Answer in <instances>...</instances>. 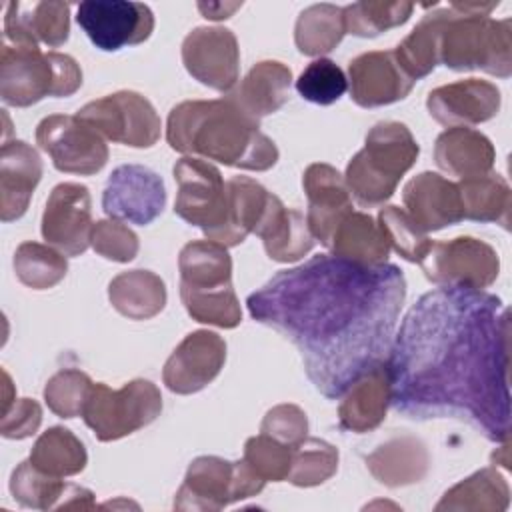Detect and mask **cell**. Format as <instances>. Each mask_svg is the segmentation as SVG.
I'll return each instance as SVG.
<instances>
[{
    "instance_id": "obj_1",
    "label": "cell",
    "mask_w": 512,
    "mask_h": 512,
    "mask_svg": "<svg viewBox=\"0 0 512 512\" xmlns=\"http://www.w3.org/2000/svg\"><path fill=\"white\" fill-rule=\"evenodd\" d=\"M396 412L510 436V312L494 294L440 286L408 310L386 358Z\"/></svg>"
},
{
    "instance_id": "obj_2",
    "label": "cell",
    "mask_w": 512,
    "mask_h": 512,
    "mask_svg": "<svg viewBox=\"0 0 512 512\" xmlns=\"http://www.w3.org/2000/svg\"><path fill=\"white\" fill-rule=\"evenodd\" d=\"M406 298L398 266H362L334 254L280 270L246 300L248 312L290 340L314 388L330 400L384 360Z\"/></svg>"
},
{
    "instance_id": "obj_3",
    "label": "cell",
    "mask_w": 512,
    "mask_h": 512,
    "mask_svg": "<svg viewBox=\"0 0 512 512\" xmlns=\"http://www.w3.org/2000/svg\"><path fill=\"white\" fill-rule=\"evenodd\" d=\"M166 140L172 150L224 166L264 172L278 160L276 144L260 132V122L230 98L186 100L168 114Z\"/></svg>"
},
{
    "instance_id": "obj_4",
    "label": "cell",
    "mask_w": 512,
    "mask_h": 512,
    "mask_svg": "<svg viewBox=\"0 0 512 512\" xmlns=\"http://www.w3.org/2000/svg\"><path fill=\"white\" fill-rule=\"evenodd\" d=\"M498 2H450L440 32V64L464 72L482 70L508 78L512 74V20H494Z\"/></svg>"
},
{
    "instance_id": "obj_5",
    "label": "cell",
    "mask_w": 512,
    "mask_h": 512,
    "mask_svg": "<svg viewBox=\"0 0 512 512\" xmlns=\"http://www.w3.org/2000/svg\"><path fill=\"white\" fill-rule=\"evenodd\" d=\"M418 142L406 124L384 120L374 124L364 148L346 166V186L362 208L382 206L396 192L400 178L414 166Z\"/></svg>"
},
{
    "instance_id": "obj_6",
    "label": "cell",
    "mask_w": 512,
    "mask_h": 512,
    "mask_svg": "<svg viewBox=\"0 0 512 512\" xmlns=\"http://www.w3.org/2000/svg\"><path fill=\"white\" fill-rule=\"evenodd\" d=\"M80 86L82 70L72 56L42 52L40 46L2 44L0 96L4 104L26 108L46 96H72Z\"/></svg>"
},
{
    "instance_id": "obj_7",
    "label": "cell",
    "mask_w": 512,
    "mask_h": 512,
    "mask_svg": "<svg viewBox=\"0 0 512 512\" xmlns=\"http://www.w3.org/2000/svg\"><path fill=\"white\" fill-rule=\"evenodd\" d=\"M160 412L162 396L156 384L136 378L118 390L94 382L82 408V418L100 442H112L148 426Z\"/></svg>"
},
{
    "instance_id": "obj_8",
    "label": "cell",
    "mask_w": 512,
    "mask_h": 512,
    "mask_svg": "<svg viewBox=\"0 0 512 512\" xmlns=\"http://www.w3.org/2000/svg\"><path fill=\"white\" fill-rule=\"evenodd\" d=\"M262 480L246 460L230 462L220 456H198L190 462L176 492V510H220L262 492Z\"/></svg>"
},
{
    "instance_id": "obj_9",
    "label": "cell",
    "mask_w": 512,
    "mask_h": 512,
    "mask_svg": "<svg viewBox=\"0 0 512 512\" xmlns=\"http://www.w3.org/2000/svg\"><path fill=\"white\" fill-rule=\"evenodd\" d=\"M104 138L132 146L150 148L160 138V116L152 102L132 90H120L92 100L76 114Z\"/></svg>"
},
{
    "instance_id": "obj_10",
    "label": "cell",
    "mask_w": 512,
    "mask_h": 512,
    "mask_svg": "<svg viewBox=\"0 0 512 512\" xmlns=\"http://www.w3.org/2000/svg\"><path fill=\"white\" fill-rule=\"evenodd\" d=\"M36 144L52 158L56 170L90 176L108 162L104 136L78 116L52 114L36 128Z\"/></svg>"
},
{
    "instance_id": "obj_11",
    "label": "cell",
    "mask_w": 512,
    "mask_h": 512,
    "mask_svg": "<svg viewBox=\"0 0 512 512\" xmlns=\"http://www.w3.org/2000/svg\"><path fill=\"white\" fill-rule=\"evenodd\" d=\"M420 266L426 278L434 284L474 290H484L494 284L500 272L496 250L472 236L432 242V248Z\"/></svg>"
},
{
    "instance_id": "obj_12",
    "label": "cell",
    "mask_w": 512,
    "mask_h": 512,
    "mask_svg": "<svg viewBox=\"0 0 512 512\" xmlns=\"http://www.w3.org/2000/svg\"><path fill=\"white\" fill-rule=\"evenodd\" d=\"M174 180L178 184L174 212L202 228L204 236L216 230L226 212V182L220 170L204 158L184 156L174 164Z\"/></svg>"
},
{
    "instance_id": "obj_13",
    "label": "cell",
    "mask_w": 512,
    "mask_h": 512,
    "mask_svg": "<svg viewBox=\"0 0 512 512\" xmlns=\"http://www.w3.org/2000/svg\"><path fill=\"white\" fill-rule=\"evenodd\" d=\"M76 20L90 42L104 52L142 44L154 30V14L142 2L88 0L78 6Z\"/></svg>"
},
{
    "instance_id": "obj_14",
    "label": "cell",
    "mask_w": 512,
    "mask_h": 512,
    "mask_svg": "<svg viewBox=\"0 0 512 512\" xmlns=\"http://www.w3.org/2000/svg\"><path fill=\"white\" fill-rule=\"evenodd\" d=\"M182 62L200 84L218 92H230L240 72L238 40L228 28L198 26L182 42Z\"/></svg>"
},
{
    "instance_id": "obj_15",
    "label": "cell",
    "mask_w": 512,
    "mask_h": 512,
    "mask_svg": "<svg viewBox=\"0 0 512 512\" xmlns=\"http://www.w3.org/2000/svg\"><path fill=\"white\" fill-rule=\"evenodd\" d=\"M166 204L162 178L140 164H124L108 176L102 208L114 220L146 226L160 216Z\"/></svg>"
},
{
    "instance_id": "obj_16",
    "label": "cell",
    "mask_w": 512,
    "mask_h": 512,
    "mask_svg": "<svg viewBox=\"0 0 512 512\" xmlns=\"http://www.w3.org/2000/svg\"><path fill=\"white\" fill-rule=\"evenodd\" d=\"M92 200L86 186L62 182L52 188L42 214V238L64 256H80L90 246Z\"/></svg>"
},
{
    "instance_id": "obj_17",
    "label": "cell",
    "mask_w": 512,
    "mask_h": 512,
    "mask_svg": "<svg viewBox=\"0 0 512 512\" xmlns=\"http://www.w3.org/2000/svg\"><path fill=\"white\" fill-rule=\"evenodd\" d=\"M224 362V338L210 330H196L190 332L168 356L162 380L174 394H194L220 374Z\"/></svg>"
},
{
    "instance_id": "obj_18",
    "label": "cell",
    "mask_w": 512,
    "mask_h": 512,
    "mask_svg": "<svg viewBox=\"0 0 512 512\" xmlns=\"http://www.w3.org/2000/svg\"><path fill=\"white\" fill-rule=\"evenodd\" d=\"M412 86L414 80L402 70L394 50L364 52L348 64L350 98L362 108H378L404 100Z\"/></svg>"
},
{
    "instance_id": "obj_19",
    "label": "cell",
    "mask_w": 512,
    "mask_h": 512,
    "mask_svg": "<svg viewBox=\"0 0 512 512\" xmlns=\"http://www.w3.org/2000/svg\"><path fill=\"white\" fill-rule=\"evenodd\" d=\"M302 186L308 198V228L314 240L330 248L336 228L352 212V196L346 180L334 166L314 162L304 170Z\"/></svg>"
},
{
    "instance_id": "obj_20",
    "label": "cell",
    "mask_w": 512,
    "mask_h": 512,
    "mask_svg": "<svg viewBox=\"0 0 512 512\" xmlns=\"http://www.w3.org/2000/svg\"><path fill=\"white\" fill-rule=\"evenodd\" d=\"M500 90L480 78L456 80L434 88L426 98L430 116L448 128L472 126L494 118L500 110Z\"/></svg>"
},
{
    "instance_id": "obj_21",
    "label": "cell",
    "mask_w": 512,
    "mask_h": 512,
    "mask_svg": "<svg viewBox=\"0 0 512 512\" xmlns=\"http://www.w3.org/2000/svg\"><path fill=\"white\" fill-rule=\"evenodd\" d=\"M6 40L14 46L58 48L70 34L68 2H10L4 16Z\"/></svg>"
},
{
    "instance_id": "obj_22",
    "label": "cell",
    "mask_w": 512,
    "mask_h": 512,
    "mask_svg": "<svg viewBox=\"0 0 512 512\" xmlns=\"http://www.w3.org/2000/svg\"><path fill=\"white\" fill-rule=\"evenodd\" d=\"M402 202L424 232L442 230L464 220L458 184L436 172H422L410 178L402 190Z\"/></svg>"
},
{
    "instance_id": "obj_23",
    "label": "cell",
    "mask_w": 512,
    "mask_h": 512,
    "mask_svg": "<svg viewBox=\"0 0 512 512\" xmlns=\"http://www.w3.org/2000/svg\"><path fill=\"white\" fill-rule=\"evenodd\" d=\"M392 384L386 360H378L364 370L340 396L338 422L342 430L370 432L382 424L390 406Z\"/></svg>"
},
{
    "instance_id": "obj_24",
    "label": "cell",
    "mask_w": 512,
    "mask_h": 512,
    "mask_svg": "<svg viewBox=\"0 0 512 512\" xmlns=\"http://www.w3.org/2000/svg\"><path fill=\"white\" fill-rule=\"evenodd\" d=\"M10 494L14 500L32 510H94V494L78 484L40 472L30 460L16 466L10 476Z\"/></svg>"
},
{
    "instance_id": "obj_25",
    "label": "cell",
    "mask_w": 512,
    "mask_h": 512,
    "mask_svg": "<svg viewBox=\"0 0 512 512\" xmlns=\"http://www.w3.org/2000/svg\"><path fill=\"white\" fill-rule=\"evenodd\" d=\"M42 178V160L36 148L24 140H10L0 150V218L18 220L30 204Z\"/></svg>"
},
{
    "instance_id": "obj_26",
    "label": "cell",
    "mask_w": 512,
    "mask_h": 512,
    "mask_svg": "<svg viewBox=\"0 0 512 512\" xmlns=\"http://www.w3.org/2000/svg\"><path fill=\"white\" fill-rule=\"evenodd\" d=\"M268 200L270 192L262 184L248 176H232L226 182L224 220L216 230L206 234V238L226 248L238 246L260 224Z\"/></svg>"
},
{
    "instance_id": "obj_27",
    "label": "cell",
    "mask_w": 512,
    "mask_h": 512,
    "mask_svg": "<svg viewBox=\"0 0 512 512\" xmlns=\"http://www.w3.org/2000/svg\"><path fill=\"white\" fill-rule=\"evenodd\" d=\"M292 72L278 60H262L250 68L238 86L230 90V98L244 114L260 122V118L278 112L290 96Z\"/></svg>"
},
{
    "instance_id": "obj_28",
    "label": "cell",
    "mask_w": 512,
    "mask_h": 512,
    "mask_svg": "<svg viewBox=\"0 0 512 512\" xmlns=\"http://www.w3.org/2000/svg\"><path fill=\"white\" fill-rule=\"evenodd\" d=\"M254 234L262 238L266 254L276 262H296L314 246V236L308 228L306 216L298 210L286 208L274 194H270L268 206Z\"/></svg>"
},
{
    "instance_id": "obj_29",
    "label": "cell",
    "mask_w": 512,
    "mask_h": 512,
    "mask_svg": "<svg viewBox=\"0 0 512 512\" xmlns=\"http://www.w3.org/2000/svg\"><path fill=\"white\" fill-rule=\"evenodd\" d=\"M434 160L448 176L466 180L492 172L496 152L482 132L466 126H454L436 138Z\"/></svg>"
},
{
    "instance_id": "obj_30",
    "label": "cell",
    "mask_w": 512,
    "mask_h": 512,
    "mask_svg": "<svg viewBox=\"0 0 512 512\" xmlns=\"http://www.w3.org/2000/svg\"><path fill=\"white\" fill-rule=\"evenodd\" d=\"M370 474L384 486L398 488L420 482L430 466L426 446L410 436H394L366 456Z\"/></svg>"
},
{
    "instance_id": "obj_31",
    "label": "cell",
    "mask_w": 512,
    "mask_h": 512,
    "mask_svg": "<svg viewBox=\"0 0 512 512\" xmlns=\"http://www.w3.org/2000/svg\"><path fill=\"white\" fill-rule=\"evenodd\" d=\"M180 286L190 290H220L232 286V258L214 240H192L178 256Z\"/></svg>"
},
{
    "instance_id": "obj_32",
    "label": "cell",
    "mask_w": 512,
    "mask_h": 512,
    "mask_svg": "<svg viewBox=\"0 0 512 512\" xmlns=\"http://www.w3.org/2000/svg\"><path fill=\"white\" fill-rule=\"evenodd\" d=\"M330 250L334 256L362 266H380L386 264L392 248L372 216L352 210L336 228Z\"/></svg>"
},
{
    "instance_id": "obj_33",
    "label": "cell",
    "mask_w": 512,
    "mask_h": 512,
    "mask_svg": "<svg viewBox=\"0 0 512 512\" xmlns=\"http://www.w3.org/2000/svg\"><path fill=\"white\" fill-rule=\"evenodd\" d=\"M108 298L114 310L130 320H148L166 304L164 280L150 270H128L108 284Z\"/></svg>"
},
{
    "instance_id": "obj_34",
    "label": "cell",
    "mask_w": 512,
    "mask_h": 512,
    "mask_svg": "<svg viewBox=\"0 0 512 512\" xmlns=\"http://www.w3.org/2000/svg\"><path fill=\"white\" fill-rule=\"evenodd\" d=\"M510 504V486L494 468H482L444 492L436 510H474L504 512Z\"/></svg>"
},
{
    "instance_id": "obj_35",
    "label": "cell",
    "mask_w": 512,
    "mask_h": 512,
    "mask_svg": "<svg viewBox=\"0 0 512 512\" xmlns=\"http://www.w3.org/2000/svg\"><path fill=\"white\" fill-rule=\"evenodd\" d=\"M458 190L462 200V214L466 220L496 222L504 230L510 228L512 192L500 174L488 172L482 176L466 178L458 184Z\"/></svg>"
},
{
    "instance_id": "obj_36",
    "label": "cell",
    "mask_w": 512,
    "mask_h": 512,
    "mask_svg": "<svg viewBox=\"0 0 512 512\" xmlns=\"http://www.w3.org/2000/svg\"><path fill=\"white\" fill-rule=\"evenodd\" d=\"M28 460L44 474L66 478L84 470L88 454L74 432L64 426H52L36 438Z\"/></svg>"
},
{
    "instance_id": "obj_37",
    "label": "cell",
    "mask_w": 512,
    "mask_h": 512,
    "mask_svg": "<svg viewBox=\"0 0 512 512\" xmlns=\"http://www.w3.org/2000/svg\"><path fill=\"white\" fill-rule=\"evenodd\" d=\"M444 24V8L432 10L422 16L414 30L394 48V56L402 70L416 82L428 76L438 64L440 32Z\"/></svg>"
},
{
    "instance_id": "obj_38",
    "label": "cell",
    "mask_w": 512,
    "mask_h": 512,
    "mask_svg": "<svg viewBox=\"0 0 512 512\" xmlns=\"http://www.w3.org/2000/svg\"><path fill=\"white\" fill-rule=\"evenodd\" d=\"M342 8L334 4H312L304 8L294 26L296 48L306 56H322L344 38Z\"/></svg>"
},
{
    "instance_id": "obj_39",
    "label": "cell",
    "mask_w": 512,
    "mask_h": 512,
    "mask_svg": "<svg viewBox=\"0 0 512 512\" xmlns=\"http://www.w3.org/2000/svg\"><path fill=\"white\" fill-rule=\"evenodd\" d=\"M414 4L406 0H364L342 8L344 30L360 38H374L390 28L402 26L412 16Z\"/></svg>"
},
{
    "instance_id": "obj_40",
    "label": "cell",
    "mask_w": 512,
    "mask_h": 512,
    "mask_svg": "<svg viewBox=\"0 0 512 512\" xmlns=\"http://www.w3.org/2000/svg\"><path fill=\"white\" fill-rule=\"evenodd\" d=\"M16 278L32 290H48L56 286L68 272L62 252L48 244L22 242L14 252Z\"/></svg>"
},
{
    "instance_id": "obj_41",
    "label": "cell",
    "mask_w": 512,
    "mask_h": 512,
    "mask_svg": "<svg viewBox=\"0 0 512 512\" xmlns=\"http://www.w3.org/2000/svg\"><path fill=\"white\" fill-rule=\"evenodd\" d=\"M338 470V450L320 438L306 436L292 446L288 482L300 488L318 486Z\"/></svg>"
},
{
    "instance_id": "obj_42",
    "label": "cell",
    "mask_w": 512,
    "mask_h": 512,
    "mask_svg": "<svg viewBox=\"0 0 512 512\" xmlns=\"http://www.w3.org/2000/svg\"><path fill=\"white\" fill-rule=\"evenodd\" d=\"M180 298L192 320L218 328H236L242 322L240 302L232 286L220 290H190L180 286Z\"/></svg>"
},
{
    "instance_id": "obj_43",
    "label": "cell",
    "mask_w": 512,
    "mask_h": 512,
    "mask_svg": "<svg viewBox=\"0 0 512 512\" xmlns=\"http://www.w3.org/2000/svg\"><path fill=\"white\" fill-rule=\"evenodd\" d=\"M378 226L386 234L390 248H394L408 262L420 264L432 248L428 232H424L400 206H384L378 212Z\"/></svg>"
},
{
    "instance_id": "obj_44",
    "label": "cell",
    "mask_w": 512,
    "mask_h": 512,
    "mask_svg": "<svg viewBox=\"0 0 512 512\" xmlns=\"http://www.w3.org/2000/svg\"><path fill=\"white\" fill-rule=\"evenodd\" d=\"M92 384L94 382L86 372L78 368H62L46 382L44 402L60 418L82 416Z\"/></svg>"
},
{
    "instance_id": "obj_45",
    "label": "cell",
    "mask_w": 512,
    "mask_h": 512,
    "mask_svg": "<svg viewBox=\"0 0 512 512\" xmlns=\"http://www.w3.org/2000/svg\"><path fill=\"white\" fill-rule=\"evenodd\" d=\"M296 90L304 100L328 106L344 96L348 90V78L330 58H316L298 76Z\"/></svg>"
},
{
    "instance_id": "obj_46",
    "label": "cell",
    "mask_w": 512,
    "mask_h": 512,
    "mask_svg": "<svg viewBox=\"0 0 512 512\" xmlns=\"http://www.w3.org/2000/svg\"><path fill=\"white\" fill-rule=\"evenodd\" d=\"M246 464L266 482H282L288 478L292 446L282 444L266 434H258L244 444Z\"/></svg>"
},
{
    "instance_id": "obj_47",
    "label": "cell",
    "mask_w": 512,
    "mask_h": 512,
    "mask_svg": "<svg viewBox=\"0 0 512 512\" xmlns=\"http://www.w3.org/2000/svg\"><path fill=\"white\" fill-rule=\"evenodd\" d=\"M90 246L96 254L114 262H130L138 254V236L120 220H98L92 226Z\"/></svg>"
},
{
    "instance_id": "obj_48",
    "label": "cell",
    "mask_w": 512,
    "mask_h": 512,
    "mask_svg": "<svg viewBox=\"0 0 512 512\" xmlns=\"http://www.w3.org/2000/svg\"><path fill=\"white\" fill-rule=\"evenodd\" d=\"M260 432L282 444L294 446L308 436L306 412L296 404H278L266 412Z\"/></svg>"
},
{
    "instance_id": "obj_49",
    "label": "cell",
    "mask_w": 512,
    "mask_h": 512,
    "mask_svg": "<svg viewBox=\"0 0 512 512\" xmlns=\"http://www.w3.org/2000/svg\"><path fill=\"white\" fill-rule=\"evenodd\" d=\"M42 408L32 398H16L6 410H2L0 434L10 440H22L40 428Z\"/></svg>"
},
{
    "instance_id": "obj_50",
    "label": "cell",
    "mask_w": 512,
    "mask_h": 512,
    "mask_svg": "<svg viewBox=\"0 0 512 512\" xmlns=\"http://www.w3.org/2000/svg\"><path fill=\"white\" fill-rule=\"evenodd\" d=\"M242 6V2L238 4V2H234V4H222V2H208V4H204V2H200L198 4V10L204 14V18H208V20H222V18H230V14L234 12V10H238Z\"/></svg>"
}]
</instances>
